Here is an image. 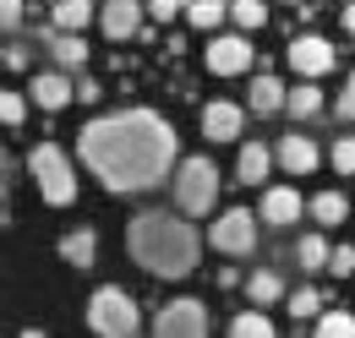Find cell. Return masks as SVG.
Listing matches in <instances>:
<instances>
[{"label": "cell", "mask_w": 355, "mask_h": 338, "mask_svg": "<svg viewBox=\"0 0 355 338\" xmlns=\"http://www.w3.org/2000/svg\"><path fill=\"white\" fill-rule=\"evenodd\" d=\"M77 159L98 175L110 197H132L175 175L180 136L159 109H115V115H93L77 131Z\"/></svg>", "instance_id": "obj_1"}, {"label": "cell", "mask_w": 355, "mask_h": 338, "mask_svg": "<svg viewBox=\"0 0 355 338\" xmlns=\"http://www.w3.org/2000/svg\"><path fill=\"white\" fill-rule=\"evenodd\" d=\"M126 251L142 273H153V278H186L191 267H197V229L186 224V213H164V208H148L132 218V229H126Z\"/></svg>", "instance_id": "obj_2"}, {"label": "cell", "mask_w": 355, "mask_h": 338, "mask_svg": "<svg viewBox=\"0 0 355 338\" xmlns=\"http://www.w3.org/2000/svg\"><path fill=\"white\" fill-rule=\"evenodd\" d=\"M175 208L186 213V218H208V213L219 208V164L214 159H180L175 164Z\"/></svg>", "instance_id": "obj_3"}, {"label": "cell", "mask_w": 355, "mask_h": 338, "mask_svg": "<svg viewBox=\"0 0 355 338\" xmlns=\"http://www.w3.org/2000/svg\"><path fill=\"white\" fill-rule=\"evenodd\" d=\"M28 175L39 180V197L49 208H71L77 202V175H71V159H66L60 142H39L28 153Z\"/></svg>", "instance_id": "obj_4"}, {"label": "cell", "mask_w": 355, "mask_h": 338, "mask_svg": "<svg viewBox=\"0 0 355 338\" xmlns=\"http://www.w3.org/2000/svg\"><path fill=\"white\" fill-rule=\"evenodd\" d=\"M88 328L98 338H137L142 317H137V300L121 290V284H98L88 300Z\"/></svg>", "instance_id": "obj_5"}, {"label": "cell", "mask_w": 355, "mask_h": 338, "mask_svg": "<svg viewBox=\"0 0 355 338\" xmlns=\"http://www.w3.org/2000/svg\"><path fill=\"white\" fill-rule=\"evenodd\" d=\"M257 218L263 213H246V208H224L214 224H208V246L224 256H252L257 251Z\"/></svg>", "instance_id": "obj_6"}, {"label": "cell", "mask_w": 355, "mask_h": 338, "mask_svg": "<svg viewBox=\"0 0 355 338\" xmlns=\"http://www.w3.org/2000/svg\"><path fill=\"white\" fill-rule=\"evenodd\" d=\"M284 60H290V71H295V77L317 82V77H328V71H334L339 49L322 39V33H295V39L284 44Z\"/></svg>", "instance_id": "obj_7"}, {"label": "cell", "mask_w": 355, "mask_h": 338, "mask_svg": "<svg viewBox=\"0 0 355 338\" xmlns=\"http://www.w3.org/2000/svg\"><path fill=\"white\" fill-rule=\"evenodd\" d=\"M153 338H208V311H202V300L180 295V300H170V305H159Z\"/></svg>", "instance_id": "obj_8"}, {"label": "cell", "mask_w": 355, "mask_h": 338, "mask_svg": "<svg viewBox=\"0 0 355 338\" xmlns=\"http://www.w3.org/2000/svg\"><path fill=\"white\" fill-rule=\"evenodd\" d=\"M252 55H257V49H252L246 33H219V39L202 49V60H208L214 77H241V71L252 66Z\"/></svg>", "instance_id": "obj_9"}, {"label": "cell", "mask_w": 355, "mask_h": 338, "mask_svg": "<svg viewBox=\"0 0 355 338\" xmlns=\"http://www.w3.org/2000/svg\"><path fill=\"white\" fill-rule=\"evenodd\" d=\"M28 93H33V104H39L44 115H60V109L77 98V82H71V71H60V66H55V71H44V77H33Z\"/></svg>", "instance_id": "obj_10"}, {"label": "cell", "mask_w": 355, "mask_h": 338, "mask_svg": "<svg viewBox=\"0 0 355 338\" xmlns=\"http://www.w3.org/2000/svg\"><path fill=\"white\" fill-rule=\"evenodd\" d=\"M142 0H104L98 6V28L110 33V39H137L142 33Z\"/></svg>", "instance_id": "obj_11"}, {"label": "cell", "mask_w": 355, "mask_h": 338, "mask_svg": "<svg viewBox=\"0 0 355 338\" xmlns=\"http://www.w3.org/2000/svg\"><path fill=\"white\" fill-rule=\"evenodd\" d=\"M306 208H311V202H301V191H295V186H268L257 213H263V224H273V229H290Z\"/></svg>", "instance_id": "obj_12"}, {"label": "cell", "mask_w": 355, "mask_h": 338, "mask_svg": "<svg viewBox=\"0 0 355 338\" xmlns=\"http://www.w3.org/2000/svg\"><path fill=\"white\" fill-rule=\"evenodd\" d=\"M241 126H246V109H241V104H230V98L202 104V136H214V142H235Z\"/></svg>", "instance_id": "obj_13"}, {"label": "cell", "mask_w": 355, "mask_h": 338, "mask_svg": "<svg viewBox=\"0 0 355 338\" xmlns=\"http://www.w3.org/2000/svg\"><path fill=\"white\" fill-rule=\"evenodd\" d=\"M284 104H290V87L279 82L273 71H257L252 87H246V109H252V115H279Z\"/></svg>", "instance_id": "obj_14"}, {"label": "cell", "mask_w": 355, "mask_h": 338, "mask_svg": "<svg viewBox=\"0 0 355 338\" xmlns=\"http://www.w3.org/2000/svg\"><path fill=\"white\" fill-rule=\"evenodd\" d=\"M273 159L284 164V175H311V169L322 164V153H317V142H311V136H279Z\"/></svg>", "instance_id": "obj_15"}, {"label": "cell", "mask_w": 355, "mask_h": 338, "mask_svg": "<svg viewBox=\"0 0 355 338\" xmlns=\"http://www.w3.org/2000/svg\"><path fill=\"white\" fill-rule=\"evenodd\" d=\"M93 17H98L93 0H55V6H49V22H55L60 33H83Z\"/></svg>", "instance_id": "obj_16"}, {"label": "cell", "mask_w": 355, "mask_h": 338, "mask_svg": "<svg viewBox=\"0 0 355 338\" xmlns=\"http://www.w3.org/2000/svg\"><path fill=\"white\" fill-rule=\"evenodd\" d=\"M273 164H279V159L268 153L263 142H246V148H241V159H235V175H241V186H263Z\"/></svg>", "instance_id": "obj_17"}, {"label": "cell", "mask_w": 355, "mask_h": 338, "mask_svg": "<svg viewBox=\"0 0 355 338\" xmlns=\"http://www.w3.org/2000/svg\"><path fill=\"white\" fill-rule=\"evenodd\" d=\"M93 256H98V235L93 229H71V235H60V262L66 267H93Z\"/></svg>", "instance_id": "obj_18"}, {"label": "cell", "mask_w": 355, "mask_h": 338, "mask_svg": "<svg viewBox=\"0 0 355 338\" xmlns=\"http://www.w3.org/2000/svg\"><path fill=\"white\" fill-rule=\"evenodd\" d=\"M49 55H55L60 71H83V66H88V44H83V33H55Z\"/></svg>", "instance_id": "obj_19"}, {"label": "cell", "mask_w": 355, "mask_h": 338, "mask_svg": "<svg viewBox=\"0 0 355 338\" xmlns=\"http://www.w3.org/2000/svg\"><path fill=\"white\" fill-rule=\"evenodd\" d=\"M246 300H252V305H279V300H284V278H279L273 267H257V273L246 278Z\"/></svg>", "instance_id": "obj_20"}, {"label": "cell", "mask_w": 355, "mask_h": 338, "mask_svg": "<svg viewBox=\"0 0 355 338\" xmlns=\"http://www.w3.org/2000/svg\"><path fill=\"white\" fill-rule=\"evenodd\" d=\"M306 213H311V224H345L350 218V197L345 191H317Z\"/></svg>", "instance_id": "obj_21"}, {"label": "cell", "mask_w": 355, "mask_h": 338, "mask_svg": "<svg viewBox=\"0 0 355 338\" xmlns=\"http://www.w3.org/2000/svg\"><path fill=\"white\" fill-rule=\"evenodd\" d=\"M284 109H290V121H317V115H322V93H317V82L301 77V82L290 87V104H284Z\"/></svg>", "instance_id": "obj_22"}, {"label": "cell", "mask_w": 355, "mask_h": 338, "mask_svg": "<svg viewBox=\"0 0 355 338\" xmlns=\"http://www.w3.org/2000/svg\"><path fill=\"white\" fill-rule=\"evenodd\" d=\"M328 256H334V246H328V240H322L317 229H311V235H301V240H295V262H301L306 273H328Z\"/></svg>", "instance_id": "obj_23"}, {"label": "cell", "mask_w": 355, "mask_h": 338, "mask_svg": "<svg viewBox=\"0 0 355 338\" xmlns=\"http://www.w3.org/2000/svg\"><path fill=\"white\" fill-rule=\"evenodd\" d=\"M224 17H230V0H191V6H186V22L202 28V33H214Z\"/></svg>", "instance_id": "obj_24"}, {"label": "cell", "mask_w": 355, "mask_h": 338, "mask_svg": "<svg viewBox=\"0 0 355 338\" xmlns=\"http://www.w3.org/2000/svg\"><path fill=\"white\" fill-rule=\"evenodd\" d=\"M230 22H235L241 33H257L268 22V0H230Z\"/></svg>", "instance_id": "obj_25"}, {"label": "cell", "mask_w": 355, "mask_h": 338, "mask_svg": "<svg viewBox=\"0 0 355 338\" xmlns=\"http://www.w3.org/2000/svg\"><path fill=\"white\" fill-rule=\"evenodd\" d=\"M230 338H279V333H273V322H268L263 305H257V311H235V322H230Z\"/></svg>", "instance_id": "obj_26"}, {"label": "cell", "mask_w": 355, "mask_h": 338, "mask_svg": "<svg viewBox=\"0 0 355 338\" xmlns=\"http://www.w3.org/2000/svg\"><path fill=\"white\" fill-rule=\"evenodd\" d=\"M311 338H355V317L350 311H322L317 328H311Z\"/></svg>", "instance_id": "obj_27"}, {"label": "cell", "mask_w": 355, "mask_h": 338, "mask_svg": "<svg viewBox=\"0 0 355 338\" xmlns=\"http://www.w3.org/2000/svg\"><path fill=\"white\" fill-rule=\"evenodd\" d=\"M328 159H334L339 175H355V136H334V153Z\"/></svg>", "instance_id": "obj_28"}, {"label": "cell", "mask_w": 355, "mask_h": 338, "mask_svg": "<svg viewBox=\"0 0 355 338\" xmlns=\"http://www.w3.org/2000/svg\"><path fill=\"white\" fill-rule=\"evenodd\" d=\"M22 115H28V104H22V93H0V121L17 131L22 126Z\"/></svg>", "instance_id": "obj_29"}, {"label": "cell", "mask_w": 355, "mask_h": 338, "mask_svg": "<svg viewBox=\"0 0 355 338\" xmlns=\"http://www.w3.org/2000/svg\"><path fill=\"white\" fill-rule=\"evenodd\" d=\"M317 311H322V295H317V290H295V295H290V317H317Z\"/></svg>", "instance_id": "obj_30"}, {"label": "cell", "mask_w": 355, "mask_h": 338, "mask_svg": "<svg viewBox=\"0 0 355 338\" xmlns=\"http://www.w3.org/2000/svg\"><path fill=\"white\" fill-rule=\"evenodd\" d=\"M328 273H334V278H350V273H355V246H334V256H328Z\"/></svg>", "instance_id": "obj_31"}, {"label": "cell", "mask_w": 355, "mask_h": 338, "mask_svg": "<svg viewBox=\"0 0 355 338\" xmlns=\"http://www.w3.org/2000/svg\"><path fill=\"white\" fill-rule=\"evenodd\" d=\"M186 6H191V0H148V11H153L159 22H170V17H180Z\"/></svg>", "instance_id": "obj_32"}, {"label": "cell", "mask_w": 355, "mask_h": 338, "mask_svg": "<svg viewBox=\"0 0 355 338\" xmlns=\"http://www.w3.org/2000/svg\"><path fill=\"white\" fill-rule=\"evenodd\" d=\"M0 22H6V33H17L22 28V0H0Z\"/></svg>", "instance_id": "obj_33"}, {"label": "cell", "mask_w": 355, "mask_h": 338, "mask_svg": "<svg viewBox=\"0 0 355 338\" xmlns=\"http://www.w3.org/2000/svg\"><path fill=\"white\" fill-rule=\"evenodd\" d=\"M339 115H345V121H355V71L345 77V93H339Z\"/></svg>", "instance_id": "obj_34"}, {"label": "cell", "mask_w": 355, "mask_h": 338, "mask_svg": "<svg viewBox=\"0 0 355 338\" xmlns=\"http://www.w3.org/2000/svg\"><path fill=\"white\" fill-rule=\"evenodd\" d=\"M77 98H83V104H98V98H104V87L93 82V77H77Z\"/></svg>", "instance_id": "obj_35"}, {"label": "cell", "mask_w": 355, "mask_h": 338, "mask_svg": "<svg viewBox=\"0 0 355 338\" xmlns=\"http://www.w3.org/2000/svg\"><path fill=\"white\" fill-rule=\"evenodd\" d=\"M28 66V49L22 44H6V71H22Z\"/></svg>", "instance_id": "obj_36"}, {"label": "cell", "mask_w": 355, "mask_h": 338, "mask_svg": "<svg viewBox=\"0 0 355 338\" xmlns=\"http://www.w3.org/2000/svg\"><path fill=\"white\" fill-rule=\"evenodd\" d=\"M339 22H345V33H350V39H355V0H350V6H345V17H339Z\"/></svg>", "instance_id": "obj_37"}, {"label": "cell", "mask_w": 355, "mask_h": 338, "mask_svg": "<svg viewBox=\"0 0 355 338\" xmlns=\"http://www.w3.org/2000/svg\"><path fill=\"white\" fill-rule=\"evenodd\" d=\"M22 338H49L44 328H22Z\"/></svg>", "instance_id": "obj_38"}, {"label": "cell", "mask_w": 355, "mask_h": 338, "mask_svg": "<svg viewBox=\"0 0 355 338\" xmlns=\"http://www.w3.org/2000/svg\"><path fill=\"white\" fill-rule=\"evenodd\" d=\"M290 6H301V0H290Z\"/></svg>", "instance_id": "obj_39"}, {"label": "cell", "mask_w": 355, "mask_h": 338, "mask_svg": "<svg viewBox=\"0 0 355 338\" xmlns=\"http://www.w3.org/2000/svg\"><path fill=\"white\" fill-rule=\"evenodd\" d=\"M49 6H55V0H49Z\"/></svg>", "instance_id": "obj_40"}]
</instances>
